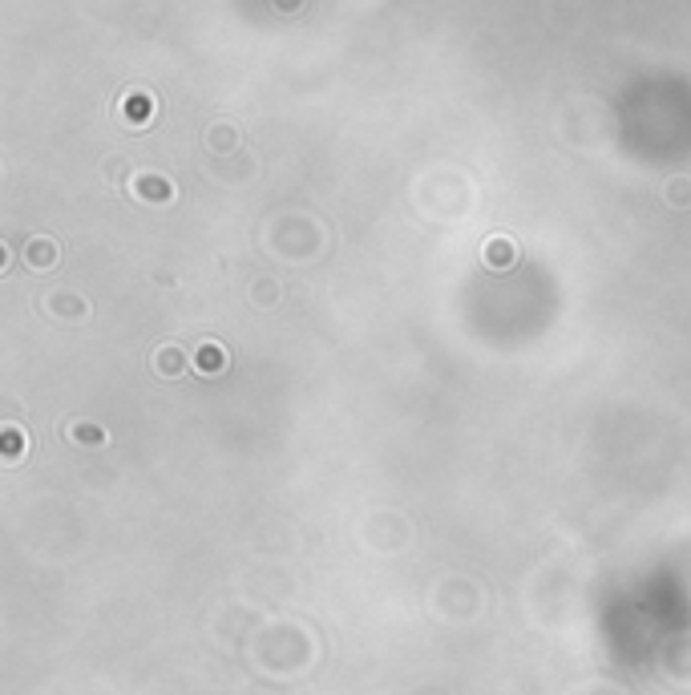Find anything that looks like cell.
I'll return each mask as SVG.
<instances>
[{
    "label": "cell",
    "mask_w": 691,
    "mask_h": 695,
    "mask_svg": "<svg viewBox=\"0 0 691 695\" xmlns=\"http://www.w3.org/2000/svg\"><path fill=\"white\" fill-rule=\"evenodd\" d=\"M138 190L146 194V199H170V182L166 178H154V174H146L138 182Z\"/></svg>",
    "instance_id": "obj_1"
},
{
    "label": "cell",
    "mask_w": 691,
    "mask_h": 695,
    "mask_svg": "<svg viewBox=\"0 0 691 695\" xmlns=\"http://www.w3.org/2000/svg\"><path fill=\"white\" fill-rule=\"evenodd\" d=\"M134 110V117H146V110H150V101L146 98H134V101H126V114Z\"/></svg>",
    "instance_id": "obj_2"
}]
</instances>
